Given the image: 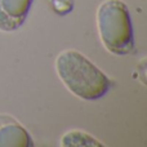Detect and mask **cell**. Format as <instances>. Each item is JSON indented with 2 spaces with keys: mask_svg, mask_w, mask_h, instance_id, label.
<instances>
[{
  "mask_svg": "<svg viewBox=\"0 0 147 147\" xmlns=\"http://www.w3.org/2000/svg\"><path fill=\"white\" fill-rule=\"evenodd\" d=\"M34 0H0V31L13 32L25 23Z\"/></svg>",
  "mask_w": 147,
  "mask_h": 147,
  "instance_id": "obj_3",
  "label": "cell"
},
{
  "mask_svg": "<svg viewBox=\"0 0 147 147\" xmlns=\"http://www.w3.org/2000/svg\"><path fill=\"white\" fill-rule=\"evenodd\" d=\"M34 141L25 127L13 116L0 114V147H32Z\"/></svg>",
  "mask_w": 147,
  "mask_h": 147,
  "instance_id": "obj_4",
  "label": "cell"
},
{
  "mask_svg": "<svg viewBox=\"0 0 147 147\" xmlns=\"http://www.w3.org/2000/svg\"><path fill=\"white\" fill-rule=\"evenodd\" d=\"M59 145L62 147H78V146H85V147H105V145L96 137L86 132L79 129L69 130L61 137Z\"/></svg>",
  "mask_w": 147,
  "mask_h": 147,
  "instance_id": "obj_5",
  "label": "cell"
},
{
  "mask_svg": "<svg viewBox=\"0 0 147 147\" xmlns=\"http://www.w3.org/2000/svg\"><path fill=\"white\" fill-rule=\"evenodd\" d=\"M54 69L62 84L83 101L101 99L111 86L109 76L75 49L61 52L54 61Z\"/></svg>",
  "mask_w": 147,
  "mask_h": 147,
  "instance_id": "obj_1",
  "label": "cell"
},
{
  "mask_svg": "<svg viewBox=\"0 0 147 147\" xmlns=\"http://www.w3.org/2000/svg\"><path fill=\"white\" fill-rule=\"evenodd\" d=\"M97 32L102 45L114 56L134 52V34L130 12L123 0H103L96 13Z\"/></svg>",
  "mask_w": 147,
  "mask_h": 147,
  "instance_id": "obj_2",
  "label": "cell"
}]
</instances>
